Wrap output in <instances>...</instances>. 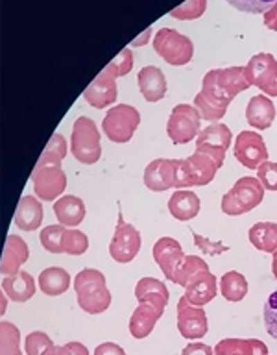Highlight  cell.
Wrapping results in <instances>:
<instances>
[{
  "label": "cell",
  "instance_id": "1",
  "mask_svg": "<svg viewBox=\"0 0 277 355\" xmlns=\"http://www.w3.org/2000/svg\"><path fill=\"white\" fill-rule=\"evenodd\" d=\"M249 87L244 67L213 69L204 76L202 91L194 96V107L202 121H220L231 100Z\"/></svg>",
  "mask_w": 277,
  "mask_h": 355
},
{
  "label": "cell",
  "instance_id": "2",
  "mask_svg": "<svg viewBox=\"0 0 277 355\" xmlns=\"http://www.w3.org/2000/svg\"><path fill=\"white\" fill-rule=\"evenodd\" d=\"M78 305L89 315H100L111 305V293L105 276L96 268H83L74 279Z\"/></svg>",
  "mask_w": 277,
  "mask_h": 355
},
{
  "label": "cell",
  "instance_id": "3",
  "mask_svg": "<svg viewBox=\"0 0 277 355\" xmlns=\"http://www.w3.org/2000/svg\"><path fill=\"white\" fill-rule=\"evenodd\" d=\"M265 191L259 178L244 176L233 185L222 198V211L229 216L244 215L255 209L265 198Z\"/></svg>",
  "mask_w": 277,
  "mask_h": 355
},
{
  "label": "cell",
  "instance_id": "4",
  "mask_svg": "<svg viewBox=\"0 0 277 355\" xmlns=\"http://www.w3.org/2000/svg\"><path fill=\"white\" fill-rule=\"evenodd\" d=\"M71 152L83 165H93L102 157L100 132L93 119L78 116L72 126Z\"/></svg>",
  "mask_w": 277,
  "mask_h": 355
},
{
  "label": "cell",
  "instance_id": "5",
  "mask_svg": "<svg viewBox=\"0 0 277 355\" xmlns=\"http://www.w3.org/2000/svg\"><path fill=\"white\" fill-rule=\"evenodd\" d=\"M218 171L215 159L209 155L194 152L185 159H179L177 166L176 189L181 191L185 187H204L209 185L215 180V174Z\"/></svg>",
  "mask_w": 277,
  "mask_h": 355
},
{
  "label": "cell",
  "instance_id": "6",
  "mask_svg": "<svg viewBox=\"0 0 277 355\" xmlns=\"http://www.w3.org/2000/svg\"><path fill=\"white\" fill-rule=\"evenodd\" d=\"M155 52L168 63V65H187L194 55L193 41L174 28H161L154 39Z\"/></svg>",
  "mask_w": 277,
  "mask_h": 355
},
{
  "label": "cell",
  "instance_id": "7",
  "mask_svg": "<svg viewBox=\"0 0 277 355\" xmlns=\"http://www.w3.org/2000/svg\"><path fill=\"white\" fill-rule=\"evenodd\" d=\"M138 124H141L138 110H135L133 105L120 104L113 105L105 113L104 121H102V130H104L105 137L113 143H127V141H132Z\"/></svg>",
  "mask_w": 277,
  "mask_h": 355
},
{
  "label": "cell",
  "instance_id": "8",
  "mask_svg": "<svg viewBox=\"0 0 277 355\" xmlns=\"http://www.w3.org/2000/svg\"><path fill=\"white\" fill-rule=\"evenodd\" d=\"M202 132V115L194 105L177 104L170 113V119L166 122V133L174 144L190 143L193 139H198Z\"/></svg>",
  "mask_w": 277,
  "mask_h": 355
},
{
  "label": "cell",
  "instance_id": "9",
  "mask_svg": "<svg viewBox=\"0 0 277 355\" xmlns=\"http://www.w3.org/2000/svg\"><path fill=\"white\" fill-rule=\"evenodd\" d=\"M246 80L266 96H277V60L268 52H259L244 67Z\"/></svg>",
  "mask_w": 277,
  "mask_h": 355
},
{
  "label": "cell",
  "instance_id": "10",
  "mask_svg": "<svg viewBox=\"0 0 277 355\" xmlns=\"http://www.w3.org/2000/svg\"><path fill=\"white\" fill-rule=\"evenodd\" d=\"M231 130L222 124V122H213L209 126L202 130L196 139V152L213 157L216 166L220 168L226 159V150L231 144Z\"/></svg>",
  "mask_w": 277,
  "mask_h": 355
},
{
  "label": "cell",
  "instance_id": "11",
  "mask_svg": "<svg viewBox=\"0 0 277 355\" xmlns=\"http://www.w3.org/2000/svg\"><path fill=\"white\" fill-rule=\"evenodd\" d=\"M141 233L137 227L127 224L122 218V213H118V224H116L115 235L109 243V254L116 263H129L135 259V255L141 250Z\"/></svg>",
  "mask_w": 277,
  "mask_h": 355
},
{
  "label": "cell",
  "instance_id": "12",
  "mask_svg": "<svg viewBox=\"0 0 277 355\" xmlns=\"http://www.w3.org/2000/svg\"><path fill=\"white\" fill-rule=\"evenodd\" d=\"M32 182L33 193L37 194V198L52 202L66 189V174L61 165L35 166L32 172Z\"/></svg>",
  "mask_w": 277,
  "mask_h": 355
},
{
  "label": "cell",
  "instance_id": "13",
  "mask_svg": "<svg viewBox=\"0 0 277 355\" xmlns=\"http://www.w3.org/2000/svg\"><path fill=\"white\" fill-rule=\"evenodd\" d=\"M177 329H179V335L188 340L205 337L209 331L205 311L190 304L185 296H181L177 302Z\"/></svg>",
  "mask_w": 277,
  "mask_h": 355
},
{
  "label": "cell",
  "instance_id": "14",
  "mask_svg": "<svg viewBox=\"0 0 277 355\" xmlns=\"http://www.w3.org/2000/svg\"><path fill=\"white\" fill-rule=\"evenodd\" d=\"M235 157L240 165L246 168H259L265 161H268V148H266L265 139L257 132L244 130L237 135L235 141Z\"/></svg>",
  "mask_w": 277,
  "mask_h": 355
},
{
  "label": "cell",
  "instance_id": "15",
  "mask_svg": "<svg viewBox=\"0 0 277 355\" xmlns=\"http://www.w3.org/2000/svg\"><path fill=\"white\" fill-rule=\"evenodd\" d=\"M83 98L94 110H104L105 105L116 102V74L109 65L94 78L91 85L83 91Z\"/></svg>",
  "mask_w": 277,
  "mask_h": 355
},
{
  "label": "cell",
  "instance_id": "16",
  "mask_svg": "<svg viewBox=\"0 0 277 355\" xmlns=\"http://www.w3.org/2000/svg\"><path fill=\"white\" fill-rule=\"evenodd\" d=\"M177 166H179V159L150 161V165L144 168V185L154 193H163V191L176 187Z\"/></svg>",
  "mask_w": 277,
  "mask_h": 355
},
{
  "label": "cell",
  "instance_id": "17",
  "mask_svg": "<svg viewBox=\"0 0 277 355\" xmlns=\"http://www.w3.org/2000/svg\"><path fill=\"white\" fill-rule=\"evenodd\" d=\"M152 254H154V259H155V263L159 265L161 272L165 274L166 279H170L172 282L174 272H176L179 266H181L183 259H185V254H183L181 244L177 243L176 239L163 237L154 244Z\"/></svg>",
  "mask_w": 277,
  "mask_h": 355
},
{
  "label": "cell",
  "instance_id": "18",
  "mask_svg": "<svg viewBox=\"0 0 277 355\" xmlns=\"http://www.w3.org/2000/svg\"><path fill=\"white\" fill-rule=\"evenodd\" d=\"M216 293H218V288H216L215 274H211L209 270H204L198 272V274L187 283L183 296H185L190 304L196 305V307H202V305L209 304L211 300H215Z\"/></svg>",
  "mask_w": 277,
  "mask_h": 355
},
{
  "label": "cell",
  "instance_id": "19",
  "mask_svg": "<svg viewBox=\"0 0 277 355\" xmlns=\"http://www.w3.org/2000/svg\"><path fill=\"white\" fill-rule=\"evenodd\" d=\"M30 257V248L26 241L19 235H8L4 244V254H2V274L13 276Z\"/></svg>",
  "mask_w": 277,
  "mask_h": 355
},
{
  "label": "cell",
  "instance_id": "20",
  "mask_svg": "<svg viewBox=\"0 0 277 355\" xmlns=\"http://www.w3.org/2000/svg\"><path fill=\"white\" fill-rule=\"evenodd\" d=\"M138 87L146 102H159L166 94V78L159 67L148 65L137 74Z\"/></svg>",
  "mask_w": 277,
  "mask_h": 355
},
{
  "label": "cell",
  "instance_id": "21",
  "mask_svg": "<svg viewBox=\"0 0 277 355\" xmlns=\"http://www.w3.org/2000/svg\"><path fill=\"white\" fill-rule=\"evenodd\" d=\"M246 121L249 122V126L257 130H268L276 121V104L271 102L270 96L257 94L249 100L246 107Z\"/></svg>",
  "mask_w": 277,
  "mask_h": 355
},
{
  "label": "cell",
  "instance_id": "22",
  "mask_svg": "<svg viewBox=\"0 0 277 355\" xmlns=\"http://www.w3.org/2000/svg\"><path fill=\"white\" fill-rule=\"evenodd\" d=\"M135 298L138 304H152L159 311H165L170 294L163 282L155 279V277H143V279H138L137 287H135Z\"/></svg>",
  "mask_w": 277,
  "mask_h": 355
},
{
  "label": "cell",
  "instance_id": "23",
  "mask_svg": "<svg viewBox=\"0 0 277 355\" xmlns=\"http://www.w3.org/2000/svg\"><path fill=\"white\" fill-rule=\"evenodd\" d=\"M15 224L22 232H33L43 224V205L35 196H22L17 205Z\"/></svg>",
  "mask_w": 277,
  "mask_h": 355
},
{
  "label": "cell",
  "instance_id": "24",
  "mask_svg": "<svg viewBox=\"0 0 277 355\" xmlns=\"http://www.w3.org/2000/svg\"><path fill=\"white\" fill-rule=\"evenodd\" d=\"M163 316V311H159L152 304H138V307L133 311L129 318V333L135 338H146L154 331L155 324Z\"/></svg>",
  "mask_w": 277,
  "mask_h": 355
},
{
  "label": "cell",
  "instance_id": "25",
  "mask_svg": "<svg viewBox=\"0 0 277 355\" xmlns=\"http://www.w3.org/2000/svg\"><path fill=\"white\" fill-rule=\"evenodd\" d=\"M2 291L8 294V298L17 302V304H24L35 294V279L32 274L21 270L13 274V276H4L2 279Z\"/></svg>",
  "mask_w": 277,
  "mask_h": 355
},
{
  "label": "cell",
  "instance_id": "26",
  "mask_svg": "<svg viewBox=\"0 0 277 355\" xmlns=\"http://www.w3.org/2000/svg\"><path fill=\"white\" fill-rule=\"evenodd\" d=\"M54 213L61 226L74 227L78 224H82V220L85 218V204H83L82 198L66 194V196H61L55 202Z\"/></svg>",
  "mask_w": 277,
  "mask_h": 355
},
{
  "label": "cell",
  "instance_id": "27",
  "mask_svg": "<svg viewBox=\"0 0 277 355\" xmlns=\"http://www.w3.org/2000/svg\"><path fill=\"white\" fill-rule=\"evenodd\" d=\"M215 355H268V346L259 338H224L215 346Z\"/></svg>",
  "mask_w": 277,
  "mask_h": 355
},
{
  "label": "cell",
  "instance_id": "28",
  "mask_svg": "<svg viewBox=\"0 0 277 355\" xmlns=\"http://www.w3.org/2000/svg\"><path fill=\"white\" fill-rule=\"evenodd\" d=\"M199 198L193 191H176L168 200V211L170 215L179 222L193 220L199 213Z\"/></svg>",
  "mask_w": 277,
  "mask_h": 355
},
{
  "label": "cell",
  "instance_id": "29",
  "mask_svg": "<svg viewBox=\"0 0 277 355\" xmlns=\"http://www.w3.org/2000/svg\"><path fill=\"white\" fill-rule=\"evenodd\" d=\"M37 283L39 288L46 296H60V294L66 293V288L71 287V276L61 266H50V268L39 274Z\"/></svg>",
  "mask_w": 277,
  "mask_h": 355
},
{
  "label": "cell",
  "instance_id": "30",
  "mask_svg": "<svg viewBox=\"0 0 277 355\" xmlns=\"http://www.w3.org/2000/svg\"><path fill=\"white\" fill-rule=\"evenodd\" d=\"M249 243L260 252L274 254L277 250V224L276 222H257L249 227Z\"/></svg>",
  "mask_w": 277,
  "mask_h": 355
},
{
  "label": "cell",
  "instance_id": "31",
  "mask_svg": "<svg viewBox=\"0 0 277 355\" xmlns=\"http://www.w3.org/2000/svg\"><path fill=\"white\" fill-rule=\"evenodd\" d=\"M220 291L227 302H240L248 294V282L240 272L229 270L222 276Z\"/></svg>",
  "mask_w": 277,
  "mask_h": 355
},
{
  "label": "cell",
  "instance_id": "32",
  "mask_svg": "<svg viewBox=\"0 0 277 355\" xmlns=\"http://www.w3.org/2000/svg\"><path fill=\"white\" fill-rule=\"evenodd\" d=\"M209 270V266L202 257L198 255H185L181 266L174 272V277H172V283L176 285H181V287H187V283L193 279L198 272Z\"/></svg>",
  "mask_w": 277,
  "mask_h": 355
},
{
  "label": "cell",
  "instance_id": "33",
  "mask_svg": "<svg viewBox=\"0 0 277 355\" xmlns=\"http://www.w3.org/2000/svg\"><path fill=\"white\" fill-rule=\"evenodd\" d=\"M66 141L61 133H54L52 139L46 144V148L43 150V154L39 157L37 165L35 166H46V165H60L61 161L65 159L66 155Z\"/></svg>",
  "mask_w": 277,
  "mask_h": 355
},
{
  "label": "cell",
  "instance_id": "34",
  "mask_svg": "<svg viewBox=\"0 0 277 355\" xmlns=\"http://www.w3.org/2000/svg\"><path fill=\"white\" fill-rule=\"evenodd\" d=\"M0 355H22L21 331L11 322L0 324Z\"/></svg>",
  "mask_w": 277,
  "mask_h": 355
},
{
  "label": "cell",
  "instance_id": "35",
  "mask_svg": "<svg viewBox=\"0 0 277 355\" xmlns=\"http://www.w3.org/2000/svg\"><path fill=\"white\" fill-rule=\"evenodd\" d=\"M87 248H89L87 235L80 232V230H69V227H66L65 237H63V243H61V254L82 255L87 252Z\"/></svg>",
  "mask_w": 277,
  "mask_h": 355
},
{
  "label": "cell",
  "instance_id": "36",
  "mask_svg": "<svg viewBox=\"0 0 277 355\" xmlns=\"http://www.w3.org/2000/svg\"><path fill=\"white\" fill-rule=\"evenodd\" d=\"M66 227L61 226V224H55V226H46L44 230H41V244H43L44 250H48L50 254H61V243H63V237H65Z\"/></svg>",
  "mask_w": 277,
  "mask_h": 355
},
{
  "label": "cell",
  "instance_id": "37",
  "mask_svg": "<svg viewBox=\"0 0 277 355\" xmlns=\"http://www.w3.org/2000/svg\"><path fill=\"white\" fill-rule=\"evenodd\" d=\"M207 10V2L205 0H188L179 8L170 11V17L177 19V21H193V19H199Z\"/></svg>",
  "mask_w": 277,
  "mask_h": 355
},
{
  "label": "cell",
  "instance_id": "38",
  "mask_svg": "<svg viewBox=\"0 0 277 355\" xmlns=\"http://www.w3.org/2000/svg\"><path fill=\"white\" fill-rule=\"evenodd\" d=\"M50 346H54L52 338L43 331H33L26 337L24 348H26L28 355H43Z\"/></svg>",
  "mask_w": 277,
  "mask_h": 355
},
{
  "label": "cell",
  "instance_id": "39",
  "mask_svg": "<svg viewBox=\"0 0 277 355\" xmlns=\"http://www.w3.org/2000/svg\"><path fill=\"white\" fill-rule=\"evenodd\" d=\"M265 326L268 335L277 340V288L265 302Z\"/></svg>",
  "mask_w": 277,
  "mask_h": 355
},
{
  "label": "cell",
  "instance_id": "40",
  "mask_svg": "<svg viewBox=\"0 0 277 355\" xmlns=\"http://www.w3.org/2000/svg\"><path fill=\"white\" fill-rule=\"evenodd\" d=\"M257 178L262 183L266 191H277V163L274 161H265L257 168Z\"/></svg>",
  "mask_w": 277,
  "mask_h": 355
},
{
  "label": "cell",
  "instance_id": "41",
  "mask_svg": "<svg viewBox=\"0 0 277 355\" xmlns=\"http://www.w3.org/2000/svg\"><path fill=\"white\" fill-rule=\"evenodd\" d=\"M109 67L115 71L116 78L118 76H126L127 72L132 71L133 67V52L132 49H124L120 50V54L116 55L115 60L111 61Z\"/></svg>",
  "mask_w": 277,
  "mask_h": 355
},
{
  "label": "cell",
  "instance_id": "42",
  "mask_svg": "<svg viewBox=\"0 0 277 355\" xmlns=\"http://www.w3.org/2000/svg\"><path fill=\"white\" fill-rule=\"evenodd\" d=\"M193 235H194V243H196V246L202 250V254L220 255L229 250V246H226V244L220 243V241H209V239L202 237V235H198V233H193Z\"/></svg>",
  "mask_w": 277,
  "mask_h": 355
},
{
  "label": "cell",
  "instance_id": "43",
  "mask_svg": "<svg viewBox=\"0 0 277 355\" xmlns=\"http://www.w3.org/2000/svg\"><path fill=\"white\" fill-rule=\"evenodd\" d=\"M181 355H215V349L204 343H190L183 348Z\"/></svg>",
  "mask_w": 277,
  "mask_h": 355
},
{
  "label": "cell",
  "instance_id": "44",
  "mask_svg": "<svg viewBox=\"0 0 277 355\" xmlns=\"http://www.w3.org/2000/svg\"><path fill=\"white\" fill-rule=\"evenodd\" d=\"M93 355H126V352L115 343H102L94 348Z\"/></svg>",
  "mask_w": 277,
  "mask_h": 355
},
{
  "label": "cell",
  "instance_id": "45",
  "mask_svg": "<svg viewBox=\"0 0 277 355\" xmlns=\"http://www.w3.org/2000/svg\"><path fill=\"white\" fill-rule=\"evenodd\" d=\"M265 24L270 28V30L277 32V2H274V6H271L270 10L265 11Z\"/></svg>",
  "mask_w": 277,
  "mask_h": 355
},
{
  "label": "cell",
  "instance_id": "46",
  "mask_svg": "<svg viewBox=\"0 0 277 355\" xmlns=\"http://www.w3.org/2000/svg\"><path fill=\"white\" fill-rule=\"evenodd\" d=\"M231 6H235V8H238V10H244V11H262V10H270L271 6H274V2H260V4H238V2H231Z\"/></svg>",
  "mask_w": 277,
  "mask_h": 355
},
{
  "label": "cell",
  "instance_id": "47",
  "mask_svg": "<svg viewBox=\"0 0 277 355\" xmlns=\"http://www.w3.org/2000/svg\"><path fill=\"white\" fill-rule=\"evenodd\" d=\"M71 355H89V349L83 346L82 343H76V340H72V343H66L65 344Z\"/></svg>",
  "mask_w": 277,
  "mask_h": 355
},
{
  "label": "cell",
  "instance_id": "48",
  "mask_svg": "<svg viewBox=\"0 0 277 355\" xmlns=\"http://www.w3.org/2000/svg\"><path fill=\"white\" fill-rule=\"evenodd\" d=\"M43 355H71L66 346H50Z\"/></svg>",
  "mask_w": 277,
  "mask_h": 355
},
{
  "label": "cell",
  "instance_id": "49",
  "mask_svg": "<svg viewBox=\"0 0 277 355\" xmlns=\"http://www.w3.org/2000/svg\"><path fill=\"white\" fill-rule=\"evenodd\" d=\"M152 32H154L152 28H148V30H144L143 35H141V37H138V39H135V41H132V44H129V46H138V44H144V43H146V39H148L150 35H152Z\"/></svg>",
  "mask_w": 277,
  "mask_h": 355
},
{
  "label": "cell",
  "instance_id": "50",
  "mask_svg": "<svg viewBox=\"0 0 277 355\" xmlns=\"http://www.w3.org/2000/svg\"><path fill=\"white\" fill-rule=\"evenodd\" d=\"M8 294L4 293V291H2V300H0V313H2V315H4L6 313V307H8Z\"/></svg>",
  "mask_w": 277,
  "mask_h": 355
},
{
  "label": "cell",
  "instance_id": "51",
  "mask_svg": "<svg viewBox=\"0 0 277 355\" xmlns=\"http://www.w3.org/2000/svg\"><path fill=\"white\" fill-rule=\"evenodd\" d=\"M271 272H274V276L277 279V250L274 252V261H271Z\"/></svg>",
  "mask_w": 277,
  "mask_h": 355
}]
</instances>
